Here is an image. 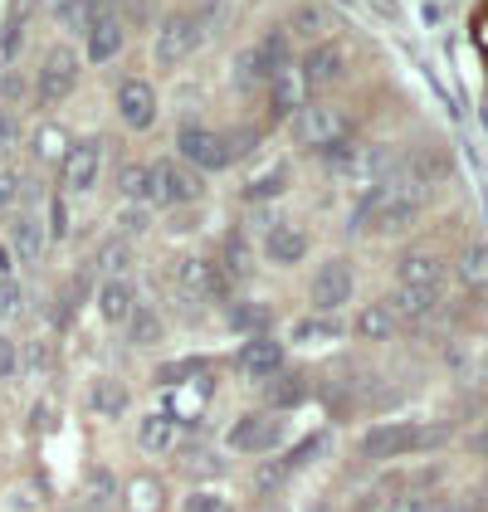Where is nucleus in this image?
I'll list each match as a JSON object with an SVG mask.
<instances>
[{
  "label": "nucleus",
  "mask_w": 488,
  "mask_h": 512,
  "mask_svg": "<svg viewBox=\"0 0 488 512\" xmlns=\"http://www.w3.org/2000/svg\"><path fill=\"white\" fill-rule=\"evenodd\" d=\"M425 200L430 191L420 186V181H376L362 200H357V210H352V230H376V235H396V230H406L410 220L425 210Z\"/></svg>",
  "instance_id": "f257e3e1"
},
{
  "label": "nucleus",
  "mask_w": 488,
  "mask_h": 512,
  "mask_svg": "<svg viewBox=\"0 0 488 512\" xmlns=\"http://www.w3.org/2000/svg\"><path fill=\"white\" fill-rule=\"evenodd\" d=\"M176 147H181V161H186L191 171H225V166L235 161V152H240L235 137L210 132V127H181V132H176Z\"/></svg>",
  "instance_id": "f03ea898"
},
{
  "label": "nucleus",
  "mask_w": 488,
  "mask_h": 512,
  "mask_svg": "<svg viewBox=\"0 0 488 512\" xmlns=\"http://www.w3.org/2000/svg\"><path fill=\"white\" fill-rule=\"evenodd\" d=\"M342 132H347V122L332 103H298L293 108V142H303L313 152H332L342 142Z\"/></svg>",
  "instance_id": "7ed1b4c3"
},
{
  "label": "nucleus",
  "mask_w": 488,
  "mask_h": 512,
  "mask_svg": "<svg viewBox=\"0 0 488 512\" xmlns=\"http://www.w3.org/2000/svg\"><path fill=\"white\" fill-rule=\"evenodd\" d=\"M201 40H205V30L196 15H166L162 25H157V40H152V59L162 69H176V64H186L201 49Z\"/></svg>",
  "instance_id": "20e7f679"
},
{
  "label": "nucleus",
  "mask_w": 488,
  "mask_h": 512,
  "mask_svg": "<svg viewBox=\"0 0 488 512\" xmlns=\"http://www.w3.org/2000/svg\"><path fill=\"white\" fill-rule=\"evenodd\" d=\"M147 176H152V200L157 205H191L205 191L201 171H191L186 161H152Z\"/></svg>",
  "instance_id": "39448f33"
},
{
  "label": "nucleus",
  "mask_w": 488,
  "mask_h": 512,
  "mask_svg": "<svg viewBox=\"0 0 488 512\" xmlns=\"http://www.w3.org/2000/svg\"><path fill=\"white\" fill-rule=\"evenodd\" d=\"M74 88H79V59H74V49H64V44H59V49H49V54H44L40 74H35V98L54 108V103H64Z\"/></svg>",
  "instance_id": "423d86ee"
},
{
  "label": "nucleus",
  "mask_w": 488,
  "mask_h": 512,
  "mask_svg": "<svg viewBox=\"0 0 488 512\" xmlns=\"http://www.w3.org/2000/svg\"><path fill=\"white\" fill-rule=\"evenodd\" d=\"M127 44V25H122L118 10H103V15H88L83 20V49H88V64H113Z\"/></svg>",
  "instance_id": "0eeeda50"
},
{
  "label": "nucleus",
  "mask_w": 488,
  "mask_h": 512,
  "mask_svg": "<svg viewBox=\"0 0 488 512\" xmlns=\"http://www.w3.org/2000/svg\"><path fill=\"white\" fill-rule=\"evenodd\" d=\"M440 430H406V425H371L362 434V454L366 459H396V454H410L420 444H435Z\"/></svg>",
  "instance_id": "6e6552de"
},
{
  "label": "nucleus",
  "mask_w": 488,
  "mask_h": 512,
  "mask_svg": "<svg viewBox=\"0 0 488 512\" xmlns=\"http://www.w3.org/2000/svg\"><path fill=\"white\" fill-rule=\"evenodd\" d=\"M98 171H103V142L98 137H83L64 152V191L69 196H88L98 186Z\"/></svg>",
  "instance_id": "1a4fd4ad"
},
{
  "label": "nucleus",
  "mask_w": 488,
  "mask_h": 512,
  "mask_svg": "<svg viewBox=\"0 0 488 512\" xmlns=\"http://www.w3.org/2000/svg\"><path fill=\"white\" fill-rule=\"evenodd\" d=\"M308 298H313V308H318V313H337V308L352 298V264H347V259H327L323 269L313 274Z\"/></svg>",
  "instance_id": "9d476101"
},
{
  "label": "nucleus",
  "mask_w": 488,
  "mask_h": 512,
  "mask_svg": "<svg viewBox=\"0 0 488 512\" xmlns=\"http://www.w3.org/2000/svg\"><path fill=\"white\" fill-rule=\"evenodd\" d=\"M118 118L132 132H147L157 122V88L147 79H122L118 83Z\"/></svg>",
  "instance_id": "9b49d317"
},
{
  "label": "nucleus",
  "mask_w": 488,
  "mask_h": 512,
  "mask_svg": "<svg viewBox=\"0 0 488 512\" xmlns=\"http://www.w3.org/2000/svg\"><path fill=\"white\" fill-rule=\"evenodd\" d=\"M176 283H181V293H186V298H225V269H220L215 259H205V254L181 259Z\"/></svg>",
  "instance_id": "f8f14e48"
},
{
  "label": "nucleus",
  "mask_w": 488,
  "mask_h": 512,
  "mask_svg": "<svg viewBox=\"0 0 488 512\" xmlns=\"http://www.w3.org/2000/svg\"><path fill=\"white\" fill-rule=\"evenodd\" d=\"M225 444H230L235 454H264V449L279 444V420H274V415H244V420L230 425Z\"/></svg>",
  "instance_id": "ddd939ff"
},
{
  "label": "nucleus",
  "mask_w": 488,
  "mask_h": 512,
  "mask_svg": "<svg viewBox=\"0 0 488 512\" xmlns=\"http://www.w3.org/2000/svg\"><path fill=\"white\" fill-rule=\"evenodd\" d=\"M240 371H244V376H254V381H269V376H279V371H284V347H279L269 332L249 337V342L240 347Z\"/></svg>",
  "instance_id": "4468645a"
},
{
  "label": "nucleus",
  "mask_w": 488,
  "mask_h": 512,
  "mask_svg": "<svg viewBox=\"0 0 488 512\" xmlns=\"http://www.w3.org/2000/svg\"><path fill=\"white\" fill-rule=\"evenodd\" d=\"M396 278H401V288H440L445 283V264L430 249H410L396 264Z\"/></svg>",
  "instance_id": "2eb2a0df"
},
{
  "label": "nucleus",
  "mask_w": 488,
  "mask_h": 512,
  "mask_svg": "<svg viewBox=\"0 0 488 512\" xmlns=\"http://www.w3.org/2000/svg\"><path fill=\"white\" fill-rule=\"evenodd\" d=\"M176 439H181V425H176V415H171V410H152V415H142V425H137V444H142L147 454H171V449H176Z\"/></svg>",
  "instance_id": "dca6fc26"
},
{
  "label": "nucleus",
  "mask_w": 488,
  "mask_h": 512,
  "mask_svg": "<svg viewBox=\"0 0 488 512\" xmlns=\"http://www.w3.org/2000/svg\"><path fill=\"white\" fill-rule=\"evenodd\" d=\"M303 254H308V235H303L298 225H288V220L284 225H274V230L264 235V259H269V264H279V269L298 264Z\"/></svg>",
  "instance_id": "f3484780"
},
{
  "label": "nucleus",
  "mask_w": 488,
  "mask_h": 512,
  "mask_svg": "<svg viewBox=\"0 0 488 512\" xmlns=\"http://www.w3.org/2000/svg\"><path fill=\"white\" fill-rule=\"evenodd\" d=\"M303 79L313 83V88H327V83L347 79V49H342V44H318V49L308 54V64H303Z\"/></svg>",
  "instance_id": "a211bd4d"
},
{
  "label": "nucleus",
  "mask_w": 488,
  "mask_h": 512,
  "mask_svg": "<svg viewBox=\"0 0 488 512\" xmlns=\"http://www.w3.org/2000/svg\"><path fill=\"white\" fill-rule=\"evenodd\" d=\"M88 405H93V415H103V420H122L127 405H132V391L122 386L118 376H98V381L88 386Z\"/></svg>",
  "instance_id": "6ab92c4d"
},
{
  "label": "nucleus",
  "mask_w": 488,
  "mask_h": 512,
  "mask_svg": "<svg viewBox=\"0 0 488 512\" xmlns=\"http://www.w3.org/2000/svg\"><path fill=\"white\" fill-rule=\"evenodd\" d=\"M10 254L20 264H35L44 254V225L35 215H10Z\"/></svg>",
  "instance_id": "aec40b11"
},
{
  "label": "nucleus",
  "mask_w": 488,
  "mask_h": 512,
  "mask_svg": "<svg viewBox=\"0 0 488 512\" xmlns=\"http://www.w3.org/2000/svg\"><path fill=\"white\" fill-rule=\"evenodd\" d=\"M137 308V288L127 283V278H103V288H98V313L103 322H127V313Z\"/></svg>",
  "instance_id": "412c9836"
},
{
  "label": "nucleus",
  "mask_w": 488,
  "mask_h": 512,
  "mask_svg": "<svg viewBox=\"0 0 488 512\" xmlns=\"http://www.w3.org/2000/svg\"><path fill=\"white\" fill-rule=\"evenodd\" d=\"M352 332L366 337V342H391L401 332V317L391 313L386 303H366L362 313H357V322H352Z\"/></svg>",
  "instance_id": "4be33fe9"
},
{
  "label": "nucleus",
  "mask_w": 488,
  "mask_h": 512,
  "mask_svg": "<svg viewBox=\"0 0 488 512\" xmlns=\"http://www.w3.org/2000/svg\"><path fill=\"white\" fill-rule=\"evenodd\" d=\"M122 327H127V342H132V347H157V342H162V317L152 313V308H142V303L127 313Z\"/></svg>",
  "instance_id": "5701e85b"
},
{
  "label": "nucleus",
  "mask_w": 488,
  "mask_h": 512,
  "mask_svg": "<svg viewBox=\"0 0 488 512\" xmlns=\"http://www.w3.org/2000/svg\"><path fill=\"white\" fill-rule=\"evenodd\" d=\"M435 298H440V288H396V293L386 298V308L396 317H425L435 308Z\"/></svg>",
  "instance_id": "b1692460"
},
{
  "label": "nucleus",
  "mask_w": 488,
  "mask_h": 512,
  "mask_svg": "<svg viewBox=\"0 0 488 512\" xmlns=\"http://www.w3.org/2000/svg\"><path fill=\"white\" fill-rule=\"evenodd\" d=\"M284 191H288V166L284 161H274L269 171H259V176L244 186V200L259 205V200H274V196H284Z\"/></svg>",
  "instance_id": "393cba45"
},
{
  "label": "nucleus",
  "mask_w": 488,
  "mask_h": 512,
  "mask_svg": "<svg viewBox=\"0 0 488 512\" xmlns=\"http://www.w3.org/2000/svg\"><path fill=\"white\" fill-rule=\"evenodd\" d=\"M254 54H259V69H264V79L284 74V69H288V35H284V30H269L264 40L254 44Z\"/></svg>",
  "instance_id": "a878e982"
},
{
  "label": "nucleus",
  "mask_w": 488,
  "mask_h": 512,
  "mask_svg": "<svg viewBox=\"0 0 488 512\" xmlns=\"http://www.w3.org/2000/svg\"><path fill=\"white\" fill-rule=\"evenodd\" d=\"M459 278H464V288L488 293V244H469L459 254Z\"/></svg>",
  "instance_id": "bb28decb"
},
{
  "label": "nucleus",
  "mask_w": 488,
  "mask_h": 512,
  "mask_svg": "<svg viewBox=\"0 0 488 512\" xmlns=\"http://www.w3.org/2000/svg\"><path fill=\"white\" fill-rule=\"evenodd\" d=\"M83 493H88L93 508H113L118 503V478L103 469V464H93V469L83 473Z\"/></svg>",
  "instance_id": "cd10ccee"
},
{
  "label": "nucleus",
  "mask_w": 488,
  "mask_h": 512,
  "mask_svg": "<svg viewBox=\"0 0 488 512\" xmlns=\"http://www.w3.org/2000/svg\"><path fill=\"white\" fill-rule=\"evenodd\" d=\"M327 30H332V15H327V10H318V5H298V10H293V35L327 40Z\"/></svg>",
  "instance_id": "c85d7f7f"
},
{
  "label": "nucleus",
  "mask_w": 488,
  "mask_h": 512,
  "mask_svg": "<svg viewBox=\"0 0 488 512\" xmlns=\"http://www.w3.org/2000/svg\"><path fill=\"white\" fill-rule=\"evenodd\" d=\"M332 337H337L332 313H313V317H303V322H293V342H303V347H313V342H332Z\"/></svg>",
  "instance_id": "c756f323"
},
{
  "label": "nucleus",
  "mask_w": 488,
  "mask_h": 512,
  "mask_svg": "<svg viewBox=\"0 0 488 512\" xmlns=\"http://www.w3.org/2000/svg\"><path fill=\"white\" fill-rule=\"evenodd\" d=\"M176 464H181L186 478H220V473H225V459H220V454H210V449H186Z\"/></svg>",
  "instance_id": "7c9ffc66"
},
{
  "label": "nucleus",
  "mask_w": 488,
  "mask_h": 512,
  "mask_svg": "<svg viewBox=\"0 0 488 512\" xmlns=\"http://www.w3.org/2000/svg\"><path fill=\"white\" fill-rule=\"evenodd\" d=\"M118 191L127 200H152V176H147V166H122L118 171Z\"/></svg>",
  "instance_id": "2f4dec72"
},
{
  "label": "nucleus",
  "mask_w": 488,
  "mask_h": 512,
  "mask_svg": "<svg viewBox=\"0 0 488 512\" xmlns=\"http://www.w3.org/2000/svg\"><path fill=\"white\" fill-rule=\"evenodd\" d=\"M230 322L240 327L244 337H259V332L269 327V308H259V303H240V308H230Z\"/></svg>",
  "instance_id": "473e14b6"
},
{
  "label": "nucleus",
  "mask_w": 488,
  "mask_h": 512,
  "mask_svg": "<svg viewBox=\"0 0 488 512\" xmlns=\"http://www.w3.org/2000/svg\"><path fill=\"white\" fill-rule=\"evenodd\" d=\"M298 93H303L298 74H288V69H284V74H274V108H279V113H293V108L303 103Z\"/></svg>",
  "instance_id": "72a5a7b5"
},
{
  "label": "nucleus",
  "mask_w": 488,
  "mask_h": 512,
  "mask_svg": "<svg viewBox=\"0 0 488 512\" xmlns=\"http://www.w3.org/2000/svg\"><path fill=\"white\" fill-rule=\"evenodd\" d=\"M25 313V288H20V278L5 274L0 278V317H20Z\"/></svg>",
  "instance_id": "f704fd0d"
},
{
  "label": "nucleus",
  "mask_w": 488,
  "mask_h": 512,
  "mask_svg": "<svg viewBox=\"0 0 488 512\" xmlns=\"http://www.w3.org/2000/svg\"><path fill=\"white\" fill-rule=\"evenodd\" d=\"M127 503H132V512H157V508H162V488H157L152 478H137Z\"/></svg>",
  "instance_id": "c9c22d12"
},
{
  "label": "nucleus",
  "mask_w": 488,
  "mask_h": 512,
  "mask_svg": "<svg viewBox=\"0 0 488 512\" xmlns=\"http://www.w3.org/2000/svg\"><path fill=\"white\" fill-rule=\"evenodd\" d=\"M235 83H244V88H249V83H264V69H259V54H254V44L235 54Z\"/></svg>",
  "instance_id": "e433bc0d"
},
{
  "label": "nucleus",
  "mask_w": 488,
  "mask_h": 512,
  "mask_svg": "<svg viewBox=\"0 0 488 512\" xmlns=\"http://www.w3.org/2000/svg\"><path fill=\"white\" fill-rule=\"evenodd\" d=\"M391 508L396 512H440V498H435V493H401Z\"/></svg>",
  "instance_id": "4c0bfd02"
},
{
  "label": "nucleus",
  "mask_w": 488,
  "mask_h": 512,
  "mask_svg": "<svg viewBox=\"0 0 488 512\" xmlns=\"http://www.w3.org/2000/svg\"><path fill=\"white\" fill-rule=\"evenodd\" d=\"M186 512H230V503L220 498V493H186Z\"/></svg>",
  "instance_id": "58836bf2"
},
{
  "label": "nucleus",
  "mask_w": 488,
  "mask_h": 512,
  "mask_svg": "<svg viewBox=\"0 0 488 512\" xmlns=\"http://www.w3.org/2000/svg\"><path fill=\"white\" fill-rule=\"evenodd\" d=\"M103 269H108V278H122V269H127V244H103Z\"/></svg>",
  "instance_id": "ea45409f"
},
{
  "label": "nucleus",
  "mask_w": 488,
  "mask_h": 512,
  "mask_svg": "<svg viewBox=\"0 0 488 512\" xmlns=\"http://www.w3.org/2000/svg\"><path fill=\"white\" fill-rule=\"evenodd\" d=\"M15 142H20V122H15L10 108H0V152H10Z\"/></svg>",
  "instance_id": "a19ab883"
},
{
  "label": "nucleus",
  "mask_w": 488,
  "mask_h": 512,
  "mask_svg": "<svg viewBox=\"0 0 488 512\" xmlns=\"http://www.w3.org/2000/svg\"><path fill=\"white\" fill-rule=\"evenodd\" d=\"M20 200V176L15 171H0V210H10Z\"/></svg>",
  "instance_id": "79ce46f5"
},
{
  "label": "nucleus",
  "mask_w": 488,
  "mask_h": 512,
  "mask_svg": "<svg viewBox=\"0 0 488 512\" xmlns=\"http://www.w3.org/2000/svg\"><path fill=\"white\" fill-rule=\"evenodd\" d=\"M10 376H15V347L0 337V381H10Z\"/></svg>",
  "instance_id": "37998d69"
},
{
  "label": "nucleus",
  "mask_w": 488,
  "mask_h": 512,
  "mask_svg": "<svg viewBox=\"0 0 488 512\" xmlns=\"http://www.w3.org/2000/svg\"><path fill=\"white\" fill-rule=\"evenodd\" d=\"M59 142H64V137H59L54 127H44V132H40V152H44V157H49V152H59Z\"/></svg>",
  "instance_id": "c03bdc74"
},
{
  "label": "nucleus",
  "mask_w": 488,
  "mask_h": 512,
  "mask_svg": "<svg viewBox=\"0 0 488 512\" xmlns=\"http://www.w3.org/2000/svg\"><path fill=\"white\" fill-rule=\"evenodd\" d=\"M244 259H249V254L240 249V239H230V274H240V269H249Z\"/></svg>",
  "instance_id": "a18cd8bd"
},
{
  "label": "nucleus",
  "mask_w": 488,
  "mask_h": 512,
  "mask_svg": "<svg viewBox=\"0 0 488 512\" xmlns=\"http://www.w3.org/2000/svg\"><path fill=\"white\" fill-rule=\"evenodd\" d=\"M69 230V220H64V200H54V235H64Z\"/></svg>",
  "instance_id": "49530a36"
},
{
  "label": "nucleus",
  "mask_w": 488,
  "mask_h": 512,
  "mask_svg": "<svg viewBox=\"0 0 488 512\" xmlns=\"http://www.w3.org/2000/svg\"><path fill=\"white\" fill-rule=\"evenodd\" d=\"M5 274H15V254L0 244V278H5Z\"/></svg>",
  "instance_id": "de8ad7c7"
}]
</instances>
